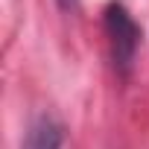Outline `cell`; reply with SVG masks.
Returning a JSON list of instances; mask_svg holds the SVG:
<instances>
[{
  "mask_svg": "<svg viewBox=\"0 0 149 149\" xmlns=\"http://www.w3.org/2000/svg\"><path fill=\"white\" fill-rule=\"evenodd\" d=\"M105 35H108V50H111V61L117 67V73L132 70L137 47H140V26L134 24L132 12L123 3H108L105 6Z\"/></svg>",
  "mask_w": 149,
  "mask_h": 149,
  "instance_id": "obj_1",
  "label": "cell"
},
{
  "mask_svg": "<svg viewBox=\"0 0 149 149\" xmlns=\"http://www.w3.org/2000/svg\"><path fill=\"white\" fill-rule=\"evenodd\" d=\"M61 143H64V129L53 117L41 114L29 126L26 140H24V149H61Z\"/></svg>",
  "mask_w": 149,
  "mask_h": 149,
  "instance_id": "obj_2",
  "label": "cell"
},
{
  "mask_svg": "<svg viewBox=\"0 0 149 149\" xmlns=\"http://www.w3.org/2000/svg\"><path fill=\"white\" fill-rule=\"evenodd\" d=\"M61 9H76V0H58Z\"/></svg>",
  "mask_w": 149,
  "mask_h": 149,
  "instance_id": "obj_3",
  "label": "cell"
}]
</instances>
